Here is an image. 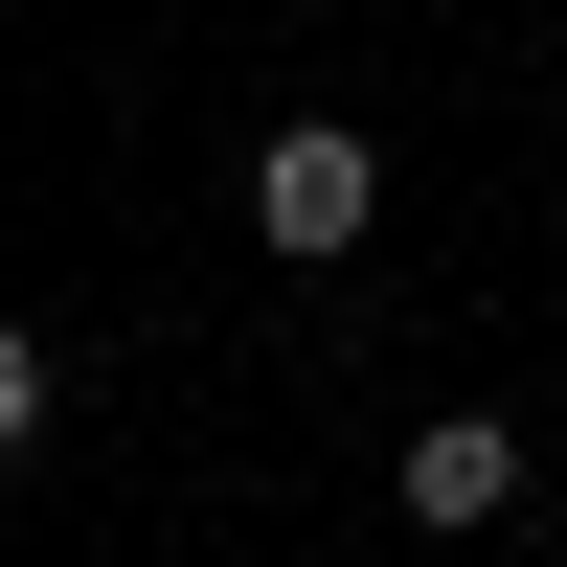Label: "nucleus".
<instances>
[{"label": "nucleus", "instance_id": "nucleus-1", "mask_svg": "<svg viewBox=\"0 0 567 567\" xmlns=\"http://www.w3.org/2000/svg\"><path fill=\"white\" fill-rule=\"evenodd\" d=\"M363 205H386V159H363L341 114H296V136H272V159H250V227H272V250H296V272H341V250H363Z\"/></svg>", "mask_w": 567, "mask_h": 567}, {"label": "nucleus", "instance_id": "nucleus-2", "mask_svg": "<svg viewBox=\"0 0 567 567\" xmlns=\"http://www.w3.org/2000/svg\"><path fill=\"white\" fill-rule=\"evenodd\" d=\"M499 499H523V432H499V409H432V432H409V523H499Z\"/></svg>", "mask_w": 567, "mask_h": 567}, {"label": "nucleus", "instance_id": "nucleus-3", "mask_svg": "<svg viewBox=\"0 0 567 567\" xmlns=\"http://www.w3.org/2000/svg\"><path fill=\"white\" fill-rule=\"evenodd\" d=\"M0 454H45V341L0 318Z\"/></svg>", "mask_w": 567, "mask_h": 567}]
</instances>
